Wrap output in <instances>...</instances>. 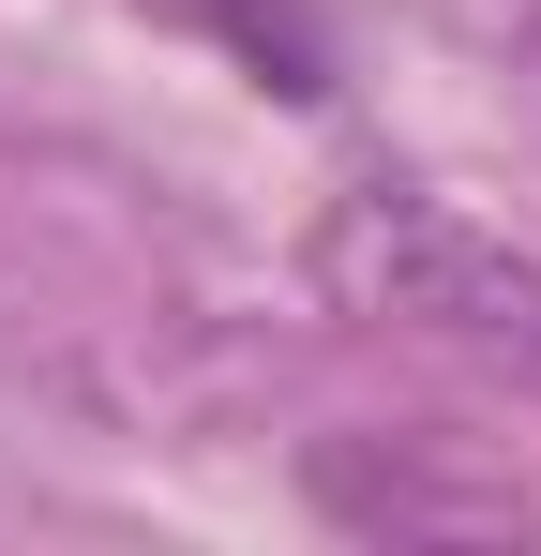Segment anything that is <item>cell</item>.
I'll return each mask as SVG.
<instances>
[{
	"label": "cell",
	"mask_w": 541,
	"mask_h": 556,
	"mask_svg": "<svg viewBox=\"0 0 541 556\" xmlns=\"http://www.w3.org/2000/svg\"><path fill=\"white\" fill-rule=\"evenodd\" d=\"M301 271H316V301L361 316V331H422L451 362L541 391V256L496 241V226H466V211H437L422 181H347L316 211Z\"/></svg>",
	"instance_id": "1"
},
{
	"label": "cell",
	"mask_w": 541,
	"mask_h": 556,
	"mask_svg": "<svg viewBox=\"0 0 541 556\" xmlns=\"http://www.w3.org/2000/svg\"><path fill=\"white\" fill-rule=\"evenodd\" d=\"M301 496H316L347 542H527L541 527L512 481H451V466L406 452V437H316Z\"/></svg>",
	"instance_id": "2"
},
{
	"label": "cell",
	"mask_w": 541,
	"mask_h": 556,
	"mask_svg": "<svg viewBox=\"0 0 541 556\" xmlns=\"http://www.w3.org/2000/svg\"><path fill=\"white\" fill-rule=\"evenodd\" d=\"M151 15L196 30V46H226L270 105H331V15L316 0H151Z\"/></svg>",
	"instance_id": "3"
},
{
	"label": "cell",
	"mask_w": 541,
	"mask_h": 556,
	"mask_svg": "<svg viewBox=\"0 0 541 556\" xmlns=\"http://www.w3.org/2000/svg\"><path fill=\"white\" fill-rule=\"evenodd\" d=\"M527 46H541V30H527Z\"/></svg>",
	"instance_id": "4"
}]
</instances>
